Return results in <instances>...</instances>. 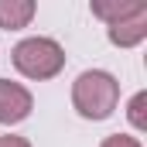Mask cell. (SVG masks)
<instances>
[{"mask_svg":"<svg viewBox=\"0 0 147 147\" xmlns=\"http://www.w3.org/2000/svg\"><path fill=\"white\" fill-rule=\"evenodd\" d=\"M144 106H147V92H137L134 99H130V123L137 127V130H144L147 120H144Z\"/></svg>","mask_w":147,"mask_h":147,"instance_id":"cell-7","label":"cell"},{"mask_svg":"<svg viewBox=\"0 0 147 147\" xmlns=\"http://www.w3.org/2000/svg\"><path fill=\"white\" fill-rule=\"evenodd\" d=\"M99 147H140V140H137V137H127V134H113V137H106Z\"/></svg>","mask_w":147,"mask_h":147,"instance_id":"cell-8","label":"cell"},{"mask_svg":"<svg viewBox=\"0 0 147 147\" xmlns=\"http://www.w3.org/2000/svg\"><path fill=\"white\" fill-rule=\"evenodd\" d=\"M0 147H31L24 137H14V134H7V137H0Z\"/></svg>","mask_w":147,"mask_h":147,"instance_id":"cell-9","label":"cell"},{"mask_svg":"<svg viewBox=\"0 0 147 147\" xmlns=\"http://www.w3.org/2000/svg\"><path fill=\"white\" fill-rule=\"evenodd\" d=\"M31 17H34V3L31 0H0V28L3 31L28 28Z\"/></svg>","mask_w":147,"mask_h":147,"instance_id":"cell-6","label":"cell"},{"mask_svg":"<svg viewBox=\"0 0 147 147\" xmlns=\"http://www.w3.org/2000/svg\"><path fill=\"white\" fill-rule=\"evenodd\" d=\"M72 103L86 120H106L120 103V82L103 69H89L72 82Z\"/></svg>","mask_w":147,"mask_h":147,"instance_id":"cell-1","label":"cell"},{"mask_svg":"<svg viewBox=\"0 0 147 147\" xmlns=\"http://www.w3.org/2000/svg\"><path fill=\"white\" fill-rule=\"evenodd\" d=\"M34 106L31 92L21 86V82H10V79H0V123H21L28 120V113Z\"/></svg>","mask_w":147,"mask_h":147,"instance_id":"cell-3","label":"cell"},{"mask_svg":"<svg viewBox=\"0 0 147 147\" xmlns=\"http://www.w3.org/2000/svg\"><path fill=\"white\" fill-rule=\"evenodd\" d=\"M10 58H14V69L21 75L38 79V82L41 79H55V75L65 69V51L51 38H24L10 51Z\"/></svg>","mask_w":147,"mask_h":147,"instance_id":"cell-2","label":"cell"},{"mask_svg":"<svg viewBox=\"0 0 147 147\" xmlns=\"http://www.w3.org/2000/svg\"><path fill=\"white\" fill-rule=\"evenodd\" d=\"M147 10L144 0H92V14L103 17L106 24H116V21H127L134 14Z\"/></svg>","mask_w":147,"mask_h":147,"instance_id":"cell-5","label":"cell"},{"mask_svg":"<svg viewBox=\"0 0 147 147\" xmlns=\"http://www.w3.org/2000/svg\"><path fill=\"white\" fill-rule=\"evenodd\" d=\"M144 38H147V10L127 17V21L110 24V41L116 48H134V45H140Z\"/></svg>","mask_w":147,"mask_h":147,"instance_id":"cell-4","label":"cell"}]
</instances>
